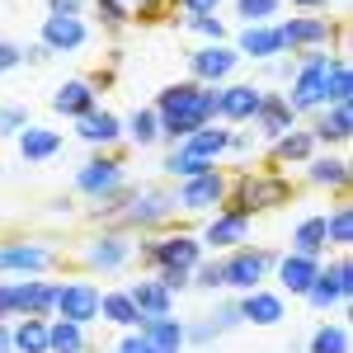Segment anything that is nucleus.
Masks as SVG:
<instances>
[{"label": "nucleus", "instance_id": "obj_33", "mask_svg": "<svg viewBox=\"0 0 353 353\" xmlns=\"http://www.w3.org/2000/svg\"><path fill=\"white\" fill-rule=\"evenodd\" d=\"M10 353H48V321H33V316L14 321V330H10Z\"/></svg>", "mask_w": 353, "mask_h": 353}, {"label": "nucleus", "instance_id": "obj_2", "mask_svg": "<svg viewBox=\"0 0 353 353\" xmlns=\"http://www.w3.org/2000/svg\"><path fill=\"white\" fill-rule=\"evenodd\" d=\"M330 61H334V52H325V48H316V52H301V61L292 66V85H288V109L297 113H321L325 109V71Z\"/></svg>", "mask_w": 353, "mask_h": 353}, {"label": "nucleus", "instance_id": "obj_25", "mask_svg": "<svg viewBox=\"0 0 353 353\" xmlns=\"http://www.w3.org/2000/svg\"><path fill=\"white\" fill-rule=\"evenodd\" d=\"M137 334H141L146 344H156V349L184 353V321H179V316H141Z\"/></svg>", "mask_w": 353, "mask_h": 353}, {"label": "nucleus", "instance_id": "obj_48", "mask_svg": "<svg viewBox=\"0 0 353 353\" xmlns=\"http://www.w3.org/2000/svg\"><path fill=\"white\" fill-rule=\"evenodd\" d=\"M113 353H156V344H146V339H141L137 330H128V334H123V339L113 344Z\"/></svg>", "mask_w": 353, "mask_h": 353}, {"label": "nucleus", "instance_id": "obj_46", "mask_svg": "<svg viewBox=\"0 0 353 353\" xmlns=\"http://www.w3.org/2000/svg\"><path fill=\"white\" fill-rule=\"evenodd\" d=\"M151 278L161 283L165 292H184V288H189V273H184V269H156Z\"/></svg>", "mask_w": 353, "mask_h": 353}, {"label": "nucleus", "instance_id": "obj_41", "mask_svg": "<svg viewBox=\"0 0 353 353\" xmlns=\"http://www.w3.org/2000/svg\"><path fill=\"white\" fill-rule=\"evenodd\" d=\"M278 5L283 0H236V14H241L245 24H269L273 14H278Z\"/></svg>", "mask_w": 353, "mask_h": 353}, {"label": "nucleus", "instance_id": "obj_34", "mask_svg": "<svg viewBox=\"0 0 353 353\" xmlns=\"http://www.w3.org/2000/svg\"><path fill=\"white\" fill-rule=\"evenodd\" d=\"M48 353H90L85 325H71V321H48Z\"/></svg>", "mask_w": 353, "mask_h": 353}, {"label": "nucleus", "instance_id": "obj_44", "mask_svg": "<svg viewBox=\"0 0 353 353\" xmlns=\"http://www.w3.org/2000/svg\"><path fill=\"white\" fill-rule=\"evenodd\" d=\"M24 128H28L24 104H5V109H0V137H19Z\"/></svg>", "mask_w": 353, "mask_h": 353}, {"label": "nucleus", "instance_id": "obj_8", "mask_svg": "<svg viewBox=\"0 0 353 353\" xmlns=\"http://www.w3.org/2000/svg\"><path fill=\"white\" fill-rule=\"evenodd\" d=\"M231 193V179L221 170H208V174H193V179H179V193H174V208L184 212H217Z\"/></svg>", "mask_w": 353, "mask_h": 353}, {"label": "nucleus", "instance_id": "obj_1", "mask_svg": "<svg viewBox=\"0 0 353 353\" xmlns=\"http://www.w3.org/2000/svg\"><path fill=\"white\" fill-rule=\"evenodd\" d=\"M156 118H161V141L179 146L189 141L198 128L217 123V85H193V81H174L156 94Z\"/></svg>", "mask_w": 353, "mask_h": 353}, {"label": "nucleus", "instance_id": "obj_43", "mask_svg": "<svg viewBox=\"0 0 353 353\" xmlns=\"http://www.w3.org/2000/svg\"><path fill=\"white\" fill-rule=\"evenodd\" d=\"M184 28L203 33L208 43H226V24H221L217 14H189V19H184Z\"/></svg>", "mask_w": 353, "mask_h": 353}, {"label": "nucleus", "instance_id": "obj_31", "mask_svg": "<svg viewBox=\"0 0 353 353\" xmlns=\"http://www.w3.org/2000/svg\"><path fill=\"white\" fill-rule=\"evenodd\" d=\"M316 151H321V146H316V137L306 132V128H292L288 137L273 141V161H278V165H306Z\"/></svg>", "mask_w": 353, "mask_h": 353}, {"label": "nucleus", "instance_id": "obj_12", "mask_svg": "<svg viewBox=\"0 0 353 353\" xmlns=\"http://www.w3.org/2000/svg\"><path fill=\"white\" fill-rule=\"evenodd\" d=\"M198 241H203V250H236V245L250 241V217L221 203L217 212H212V221L203 226V236H198Z\"/></svg>", "mask_w": 353, "mask_h": 353}, {"label": "nucleus", "instance_id": "obj_49", "mask_svg": "<svg viewBox=\"0 0 353 353\" xmlns=\"http://www.w3.org/2000/svg\"><path fill=\"white\" fill-rule=\"evenodd\" d=\"M212 325H217V334H226V330L245 325V321H241V306H236V301H226V306L217 311V321H212Z\"/></svg>", "mask_w": 353, "mask_h": 353}, {"label": "nucleus", "instance_id": "obj_55", "mask_svg": "<svg viewBox=\"0 0 353 353\" xmlns=\"http://www.w3.org/2000/svg\"><path fill=\"white\" fill-rule=\"evenodd\" d=\"M0 353H10V325H0Z\"/></svg>", "mask_w": 353, "mask_h": 353}, {"label": "nucleus", "instance_id": "obj_27", "mask_svg": "<svg viewBox=\"0 0 353 353\" xmlns=\"http://www.w3.org/2000/svg\"><path fill=\"white\" fill-rule=\"evenodd\" d=\"M170 0H99L104 24H132V19H156Z\"/></svg>", "mask_w": 353, "mask_h": 353}, {"label": "nucleus", "instance_id": "obj_14", "mask_svg": "<svg viewBox=\"0 0 353 353\" xmlns=\"http://www.w3.org/2000/svg\"><path fill=\"white\" fill-rule=\"evenodd\" d=\"M132 236L128 231H99L94 241L85 245V259H90V269H99V273H118L128 259H132Z\"/></svg>", "mask_w": 353, "mask_h": 353}, {"label": "nucleus", "instance_id": "obj_3", "mask_svg": "<svg viewBox=\"0 0 353 353\" xmlns=\"http://www.w3.org/2000/svg\"><path fill=\"white\" fill-rule=\"evenodd\" d=\"M76 193L94 198V203H113V198H123V193H128V165L118 161V156H109V151L90 156V161L76 170Z\"/></svg>", "mask_w": 353, "mask_h": 353}, {"label": "nucleus", "instance_id": "obj_54", "mask_svg": "<svg viewBox=\"0 0 353 353\" xmlns=\"http://www.w3.org/2000/svg\"><path fill=\"white\" fill-rule=\"evenodd\" d=\"M288 5H297V10H325L330 0H288Z\"/></svg>", "mask_w": 353, "mask_h": 353}, {"label": "nucleus", "instance_id": "obj_13", "mask_svg": "<svg viewBox=\"0 0 353 353\" xmlns=\"http://www.w3.org/2000/svg\"><path fill=\"white\" fill-rule=\"evenodd\" d=\"M48 52H81L85 43H90V24H85L81 14H48L43 19V38H38Z\"/></svg>", "mask_w": 353, "mask_h": 353}, {"label": "nucleus", "instance_id": "obj_17", "mask_svg": "<svg viewBox=\"0 0 353 353\" xmlns=\"http://www.w3.org/2000/svg\"><path fill=\"white\" fill-rule=\"evenodd\" d=\"M254 128H259V137L278 141V137H288L292 128H297V113L288 109V99H283L278 90H264V99H259V113H254Z\"/></svg>", "mask_w": 353, "mask_h": 353}, {"label": "nucleus", "instance_id": "obj_52", "mask_svg": "<svg viewBox=\"0 0 353 353\" xmlns=\"http://www.w3.org/2000/svg\"><path fill=\"white\" fill-rule=\"evenodd\" d=\"M90 0H48V14H81Z\"/></svg>", "mask_w": 353, "mask_h": 353}, {"label": "nucleus", "instance_id": "obj_26", "mask_svg": "<svg viewBox=\"0 0 353 353\" xmlns=\"http://www.w3.org/2000/svg\"><path fill=\"white\" fill-rule=\"evenodd\" d=\"M128 297H132V306L141 311V316H170V311H174V292H165L156 278L128 283Z\"/></svg>", "mask_w": 353, "mask_h": 353}, {"label": "nucleus", "instance_id": "obj_4", "mask_svg": "<svg viewBox=\"0 0 353 353\" xmlns=\"http://www.w3.org/2000/svg\"><path fill=\"white\" fill-rule=\"evenodd\" d=\"M273 269V254L269 250H259V245H236L226 259H221V288H236V292H254V288H264V278Z\"/></svg>", "mask_w": 353, "mask_h": 353}, {"label": "nucleus", "instance_id": "obj_10", "mask_svg": "<svg viewBox=\"0 0 353 353\" xmlns=\"http://www.w3.org/2000/svg\"><path fill=\"white\" fill-rule=\"evenodd\" d=\"M259 99H264V85L226 81V85H217V118H221V123H254Z\"/></svg>", "mask_w": 353, "mask_h": 353}, {"label": "nucleus", "instance_id": "obj_5", "mask_svg": "<svg viewBox=\"0 0 353 353\" xmlns=\"http://www.w3.org/2000/svg\"><path fill=\"white\" fill-rule=\"evenodd\" d=\"M226 198H231L226 208H236V212H245V217H254V212H264V208L288 203V198H292V184H288L283 174H254V179H241Z\"/></svg>", "mask_w": 353, "mask_h": 353}, {"label": "nucleus", "instance_id": "obj_37", "mask_svg": "<svg viewBox=\"0 0 353 353\" xmlns=\"http://www.w3.org/2000/svg\"><path fill=\"white\" fill-rule=\"evenodd\" d=\"M325 245L330 250H349L353 245V208L349 203H339V208L325 212Z\"/></svg>", "mask_w": 353, "mask_h": 353}, {"label": "nucleus", "instance_id": "obj_36", "mask_svg": "<svg viewBox=\"0 0 353 353\" xmlns=\"http://www.w3.org/2000/svg\"><path fill=\"white\" fill-rule=\"evenodd\" d=\"M339 301H344V292H339V278H334V269H330V264H321L316 283L306 288V306H311V311H330V306H339Z\"/></svg>", "mask_w": 353, "mask_h": 353}, {"label": "nucleus", "instance_id": "obj_40", "mask_svg": "<svg viewBox=\"0 0 353 353\" xmlns=\"http://www.w3.org/2000/svg\"><path fill=\"white\" fill-rule=\"evenodd\" d=\"M306 353H349V325H316Z\"/></svg>", "mask_w": 353, "mask_h": 353}, {"label": "nucleus", "instance_id": "obj_28", "mask_svg": "<svg viewBox=\"0 0 353 353\" xmlns=\"http://www.w3.org/2000/svg\"><path fill=\"white\" fill-rule=\"evenodd\" d=\"M325 212L316 217H301L292 226V254H306V259H325Z\"/></svg>", "mask_w": 353, "mask_h": 353}, {"label": "nucleus", "instance_id": "obj_50", "mask_svg": "<svg viewBox=\"0 0 353 353\" xmlns=\"http://www.w3.org/2000/svg\"><path fill=\"white\" fill-rule=\"evenodd\" d=\"M14 66H24V48H14V43H0V76H10Z\"/></svg>", "mask_w": 353, "mask_h": 353}, {"label": "nucleus", "instance_id": "obj_9", "mask_svg": "<svg viewBox=\"0 0 353 353\" xmlns=\"http://www.w3.org/2000/svg\"><path fill=\"white\" fill-rule=\"evenodd\" d=\"M236 66H241V52H236L231 43H208V48L189 52L193 85H226L231 76H236Z\"/></svg>", "mask_w": 353, "mask_h": 353}, {"label": "nucleus", "instance_id": "obj_32", "mask_svg": "<svg viewBox=\"0 0 353 353\" xmlns=\"http://www.w3.org/2000/svg\"><path fill=\"white\" fill-rule=\"evenodd\" d=\"M99 321H109V325H118V330H137V325H141V311L132 306L128 288L104 292V301H99Z\"/></svg>", "mask_w": 353, "mask_h": 353}, {"label": "nucleus", "instance_id": "obj_16", "mask_svg": "<svg viewBox=\"0 0 353 353\" xmlns=\"http://www.w3.org/2000/svg\"><path fill=\"white\" fill-rule=\"evenodd\" d=\"M236 306H241V321L264 325V330L288 321V301H283V292H264V288H254V292H245Z\"/></svg>", "mask_w": 353, "mask_h": 353}, {"label": "nucleus", "instance_id": "obj_19", "mask_svg": "<svg viewBox=\"0 0 353 353\" xmlns=\"http://www.w3.org/2000/svg\"><path fill=\"white\" fill-rule=\"evenodd\" d=\"M306 132L316 137V146H339V141H349V137H353V109H349V104H325Z\"/></svg>", "mask_w": 353, "mask_h": 353}, {"label": "nucleus", "instance_id": "obj_18", "mask_svg": "<svg viewBox=\"0 0 353 353\" xmlns=\"http://www.w3.org/2000/svg\"><path fill=\"white\" fill-rule=\"evenodd\" d=\"M14 297H19V321L33 316V321H48L57 301V283L48 278H14Z\"/></svg>", "mask_w": 353, "mask_h": 353}, {"label": "nucleus", "instance_id": "obj_47", "mask_svg": "<svg viewBox=\"0 0 353 353\" xmlns=\"http://www.w3.org/2000/svg\"><path fill=\"white\" fill-rule=\"evenodd\" d=\"M217 339V325L212 321H193V325H184V344H212Z\"/></svg>", "mask_w": 353, "mask_h": 353}, {"label": "nucleus", "instance_id": "obj_15", "mask_svg": "<svg viewBox=\"0 0 353 353\" xmlns=\"http://www.w3.org/2000/svg\"><path fill=\"white\" fill-rule=\"evenodd\" d=\"M57 264V254L48 245H33V241H19V245H0V273H19V278H38Z\"/></svg>", "mask_w": 353, "mask_h": 353}, {"label": "nucleus", "instance_id": "obj_38", "mask_svg": "<svg viewBox=\"0 0 353 353\" xmlns=\"http://www.w3.org/2000/svg\"><path fill=\"white\" fill-rule=\"evenodd\" d=\"M353 99V71L344 57H334L325 71V104H349Z\"/></svg>", "mask_w": 353, "mask_h": 353}, {"label": "nucleus", "instance_id": "obj_53", "mask_svg": "<svg viewBox=\"0 0 353 353\" xmlns=\"http://www.w3.org/2000/svg\"><path fill=\"white\" fill-rule=\"evenodd\" d=\"M48 57H52V52H48V48L38 43V48H28V52H24V61H48Z\"/></svg>", "mask_w": 353, "mask_h": 353}, {"label": "nucleus", "instance_id": "obj_29", "mask_svg": "<svg viewBox=\"0 0 353 353\" xmlns=\"http://www.w3.org/2000/svg\"><path fill=\"white\" fill-rule=\"evenodd\" d=\"M306 179L321 184V189L344 193L349 189V161H344V156H311V161H306Z\"/></svg>", "mask_w": 353, "mask_h": 353}, {"label": "nucleus", "instance_id": "obj_7", "mask_svg": "<svg viewBox=\"0 0 353 353\" xmlns=\"http://www.w3.org/2000/svg\"><path fill=\"white\" fill-rule=\"evenodd\" d=\"M99 301H104V292L90 278H71V283H57L52 316L71 321V325H90V321H99Z\"/></svg>", "mask_w": 353, "mask_h": 353}, {"label": "nucleus", "instance_id": "obj_45", "mask_svg": "<svg viewBox=\"0 0 353 353\" xmlns=\"http://www.w3.org/2000/svg\"><path fill=\"white\" fill-rule=\"evenodd\" d=\"M19 321V297H14V283H0V325Z\"/></svg>", "mask_w": 353, "mask_h": 353}, {"label": "nucleus", "instance_id": "obj_30", "mask_svg": "<svg viewBox=\"0 0 353 353\" xmlns=\"http://www.w3.org/2000/svg\"><path fill=\"white\" fill-rule=\"evenodd\" d=\"M226 146H231V128H198L189 141H179V151H189L198 161H212V165L226 156Z\"/></svg>", "mask_w": 353, "mask_h": 353}, {"label": "nucleus", "instance_id": "obj_11", "mask_svg": "<svg viewBox=\"0 0 353 353\" xmlns=\"http://www.w3.org/2000/svg\"><path fill=\"white\" fill-rule=\"evenodd\" d=\"M330 19L325 14H292L278 24V38H283V52H316L330 43Z\"/></svg>", "mask_w": 353, "mask_h": 353}, {"label": "nucleus", "instance_id": "obj_6", "mask_svg": "<svg viewBox=\"0 0 353 353\" xmlns=\"http://www.w3.org/2000/svg\"><path fill=\"white\" fill-rule=\"evenodd\" d=\"M141 259L156 264V269H184L193 273V264L203 259V241L193 231H174V236H156V241L141 245Z\"/></svg>", "mask_w": 353, "mask_h": 353}, {"label": "nucleus", "instance_id": "obj_42", "mask_svg": "<svg viewBox=\"0 0 353 353\" xmlns=\"http://www.w3.org/2000/svg\"><path fill=\"white\" fill-rule=\"evenodd\" d=\"M189 283L193 288H203V292H217L221 288V259H198L189 273Z\"/></svg>", "mask_w": 353, "mask_h": 353}, {"label": "nucleus", "instance_id": "obj_22", "mask_svg": "<svg viewBox=\"0 0 353 353\" xmlns=\"http://www.w3.org/2000/svg\"><path fill=\"white\" fill-rule=\"evenodd\" d=\"M76 137L104 151V146H113V141H123V118L109 113V109H90L85 118H76Z\"/></svg>", "mask_w": 353, "mask_h": 353}, {"label": "nucleus", "instance_id": "obj_51", "mask_svg": "<svg viewBox=\"0 0 353 353\" xmlns=\"http://www.w3.org/2000/svg\"><path fill=\"white\" fill-rule=\"evenodd\" d=\"M217 5H221V0H179L184 14H217Z\"/></svg>", "mask_w": 353, "mask_h": 353}, {"label": "nucleus", "instance_id": "obj_20", "mask_svg": "<svg viewBox=\"0 0 353 353\" xmlns=\"http://www.w3.org/2000/svg\"><path fill=\"white\" fill-rule=\"evenodd\" d=\"M52 109L61 113V118H85L90 109H99V85L85 81V76L66 81V85H61V90L52 94Z\"/></svg>", "mask_w": 353, "mask_h": 353}, {"label": "nucleus", "instance_id": "obj_23", "mask_svg": "<svg viewBox=\"0 0 353 353\" xmlns=\"http://www.w3.org/2000/svg\"><path fill=\"white\" fill-rule=\"evenodd\" d=\"M236 52L250 57V61H273L283 52V38H278V24H245L241 38H236Z\"/></svg>", "mask_w": 353, "mask_h": 353}, {"label": "nucleus", "instance_id": "obj_21", "mask_svg": "<svg viewBox=\"0 0 353 353\" xmlns=\"http://www.w3.org/2000/svg\"><path fill=\"white\" fill-rule=\"evenodd\" d=\"M273 269H278V288H283L288 297H306V288H311L316 273H321V259H306V254H292V250H288Z\"/></svg>", "mask_w": 353, "mask_h": 353}, {"label": "nucleus", "instance_id": "obj_35", "mask_svg": "<svg viewBox=\"0 0 353 353\" xmlns=\"http://www.w3.org/2000/svg\"><path fill=\"white\" fill-rule=\"evenodd\" d=\"M123 137L132 141L137 151H146V146H156L161 141V118H156V109H137L128 123H123Z\"/></svg>", "mask_w": 353, "mask_h": 353}, {"label": "nucleus", "instance_id": "obj_56", "mask_svg": "<svg viewBox=\"0 0 353 353\" xmlns=\"http://www.w3.org/2000/svg\"><path fill=\"white\" fill-rule=\"evenodd\" d=\"M203 353H212V349H203Z\"/></svg>", "mask_w": 353, "mask_h": 353}, {"label": "nucleus", "instance_id": "obj_24", "mask_svg": "<svg viewBox=\"0 0 353 353\" xmlns=\"http://www.w3.org/2000/svg\"><path fill=\"white\" fill-rule=\"evenodd\" d=\"M14 141H19L24 165H43V161H52V156H61V132H57V128H33V123H28Z\"/></svg>", "mask_w": 353, "mask_h": 353}, {"label": "nucleus", "instance_id": "obj_39", "mask_svg": "<svg viewBox=\"0 0 353 353\" xmlns=\"http://www.w3.org/2000/svg\"><path fill=\"white\" fill-rule=\"evenodd\" d=\"M161 170L170 174V179H193V174H208V170H217V165H212V161H198V156L179 151V146H170V156L161 161Z\"/></svg>", "mask_w": 353, "mask_h": 353}]
</instances>
